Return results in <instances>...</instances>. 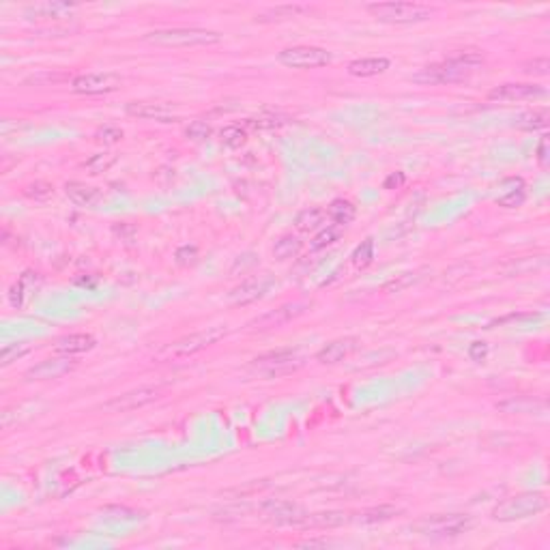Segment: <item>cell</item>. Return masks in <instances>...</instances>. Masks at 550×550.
I'll use <instances>...</instances> for the list:
<instances>
[{
	"label": "cell",
	"instance_id": "obj_1",
	"mask_svg": "<svg viewBox=\"0 0 550 550\" xmlns=\"http://www.w3.org/2000/svg\"><path fill=\"white\" fill-rule=\"evenodd\" d=\"M482 65H484V58L478 52H462L443 63L423 67L421 71L413 73L411 80L417 84H454V82H462L469 76H473Z\"/></svg>",
	"mask_w": 550,
	"mask_h": 550
},
{
	"label": "cell",
	"instance_id": "obj_2",
	"mask_svg": "<svg viewBox=\"0 0 550 550\" xmlns=\"http://www.w3.org/2000/svg\"><path fill=\"white\" fill-rule=\"evenodd\" d=\"M148 43L168 45V47H196V45H215L221 41L219 33L205 29H166L144 35Z\"/></svg>",
	"mask_w": 550,
	"mask_h": 550
},
{
	"label": "cell",
	"instance_id": "obj_3",
	"mask_svg": "<svg viewBox=\"0 0 550 550\" xmlns=\"http://www.w3.org/2000/svg\"><path fill=\"white\" fill-rule=\"evenodd\" d=\"M413 529L426 537H458L473 529V518L469 514H434L415 522Z\"/></svg>",
	"mask_w": 550,
	"mask_h": 550
},
{
	"label": "cell",
	"instance_id": "obj_4",
	"mask_svg": "<svg viewBox=\"0 0 550 550\" xmlns=\"http://www.w3.org/2000/svg\"><path fill=\"white\" fill-rule=\"evenodd\" d=\"M546 508H548V498L542 492H522V494L508 498L501 505H496L492 512V518L501 520V522H512V520L537 516Z\"/></svg>",
	"mask_w": 550,
	"mask_h": 550
},
{
	"label": "cell",
	"instance_id": "obj_5",
	"mask_svg": "<svg viewBox=\"0 0 550 550\" xmlns=\"http://www.w3.org/2000/svg\"><path fill=\"white\" fill-rule=\"evenodd\" d=\"M368 11L385 24H417L434 15V9L417 3H379L368 5Z\"/></svg>",
	"mask_w": 550,
	"mask_h": 550
},
{
	"label": "cell",
	"instance_id": "obj_6",
	"mask_svg": "<svg viewBox=\"0 0 550 550\" xmlns=\"http://www.w3.org/2000/svg\"><path fill=\"white\" fill-rule=\"evenodd\" d=\"M226 333H228L226 327H207L203 331H196L191 336H185L177 342H172L162 353V359H187L200 351H205V348L217 344Z\"/></svg>",
	"mask_w": 550,
	"mask_h": 550
},
{
	"label": "cell",
	"instance_id": "obj_7",
	"mask_svg": "<svg viewBox=\"0 0 550 550\" xmlns=\"http://www.w3.org/2000/svg\"><path fill=\"white\" fill-rule=\"evenodd\" d=\"M278 61L292 69H316V67L329 65L333 56L327 49L316 47V45H294V47L282 49L278 54Z\"/></svg>",
	"mask_w": 550,
	"mask_h": 550
},
{
	"label": "cell",
	"instance_id": "obj_8",
	"mask_svg": "<svg viewBox=\"0 0 550 550\" xmlns=\"http://www.w3.org/2000/svg\"><path fill=\"white\" fill-rule=\"evenodd\" d=\"M301 366V357H299L297 351L292 348H284V351H275V353H267L254 359L252 368L262 374V377H280V374H288L292 370H297Z\"/></svg>",
	"mask_w": 550,
	"mask_h": 550
},
{
	"label": "cell",
	"instance_id": "obj_9",
	"mask_svg": "<svg viewBox=\"0 0 550 550\" xmlns=\"http://www.w3.org/2000/svg\"><path fill=\"white\" fill-rule=\"evenodd\" d=\"M159 398V389L157 387H138V389H132V391H125L102 407L106 413H132V411H138L146 404L155 402Z\"/></svg>",
	"mask_w": 550,
	"mask_h": 550
},
{
	"label": "cell",
	"instance_id": "obj_10",
	"mask_svg": "<svg viewBox=\"0 0 550 550\" xmlns=\"http://www.w3.org/2000/svg\"><path fill=\"white\" fill-rule=\"evenodd\" d=\"M260 516L273 524H292V527H301L304 518L308 516L301 508L290 503V501H280V498H271L265 501L258 508Z\"/></svg>",
	"mask_w": 550,
	"mask_h": 550
},
{
	"label": "cell",
	"instance_id": "obj_11",
	"mask_svg": "<svg viewBox=\"0 0 550 550\" xmlns=\"http://www.w3.org/2000/svg\"><path fill=\"white\" fill-rule=\"evenodd\" d=\"M120 84H123L120 76L106 71V73H84V76L73 78L71 88L80 95H104L120 88Z\"/></svg>",
	"mask_w": 550,
	"mask_h": 550
},
{
	"label": "cell",
	"instance_id": "obj_12",
	"mask_svg": "<svg viewBox=\"0 0 550 550\" xmlns=\"http://www.w3.org/2000/svg\"><path fill=\"white\" fill-rule=\"evenodd\" d=\"M76 368V359L69 355H61V357H49L39 361L37 366H33L26 372L29 381H52V379H61L65 374L73 372Z\"/></svg>",
	"mask_w": 550,
	"mask_h": 550
},
{
	"label": "cell",
	"instance_id": "obj_13",
	"mask_svg": "<svg viewBox=\"0 0 550 550\" xmlns=\"http://www.w3.org/2000/svg\"><path fill=\"white\" fill-rule=\"evenodd\" d=\"M273 284L271 275H258V278H249L245 282H241L237 288H233V292L228 294V301L235 306H247L254 304L258 299L265 297V292L269 290V286Z\"/></svg>",
	"mask_w": 550,
	"mask_h": 550
},
{
	"label": "cell",
	"instance_id": "obj_14",
	"mask_svg": "<svg viewBox=\"0 0 550 550\" xmlns=\"http://www.w3.org/2000/svg\"><path fill=\"white\" fill-rule=\"evenodd\" d=\"M127 114L142 120H157V123H170L177 118V108L164 104V102H132L127 104Z\"/></svg>",
	"mask_w": 550,
	"mask_h": 550
},
{
	"label": "cell",
	"instance_id": "obj_15",
	"mask_svg": "<svg viewBox=\"0 0 550 550\" xmlns=\"http://www.w3.org/2000/svg\"><path fill=\"white\" fill-rule=\"evenodd\" d=\"M540 97H546V91L540 84H503L488 93L490 102H527Z\"/></svg>",
	"mask_w": 550,
	"mask_h": 550
},
{
	"label": "cell",
	"instance_id": "obj_16",
	"mask_svg": "<svg viewBox=\"0 0 550 550\" xmlns=\"http://www.w3.org/2000/svg\"><path fill=\"white\" fill-rule=\"evenodd\" d=\"M306 308H308V304H304V301H297V304H286V306H282V308H278V310H273V312H269V314H265V316L256 318V320L252 322V327H254V329H271V327H282V324L290 322V320H292V318H297L299 314H304V312H306Z\"/></svg>",
	"mask_w": 550,
	"mask_h": 550
},
{
	"label": "cell",
	"instance_id": "obj_17",
	"mask_svg": "<svg viewBox=\"0 0 550 550\" xmlns=\"http://www.w3.org/2000/svg\"><path fill=\"white\" fill-rule=\"evenodd\" d=\"M65 194L73 205L84 209H97L104 203V194L93 185H86L82 181H69L65 183Z\"/></svg>",
	"mask_w": 550,
	"mask_h": 550
},
{
	"label": "cell",
	"instance_id": "obj_18",
	"mask_svg": "<svg viewBox=\"0 0 550 550\" xmlns=\"http://www.w3.org/2000/svg\"><path fill=\"white\" fill-rule=\"evenodd\" d=\"M357 346H359V340L357 338H340V340H333L329 344H324L320 351L316 353V361L318 363H324V366H327V363L329 366L331 363H338L344 357L355 353Z\"/></svg>",
	"mask_w": 550,
	"mask_h": 550
},
{
	"label": "cell",
	"instance_id": "obj_19",
	"mask_svg": "<svg viewBox=\"0 0 550 550\" xmlns=\"http://www.w3.org/2000/svg\"><path fill=\"white\" fill-rule=\"evenodd\" d=\"M76 11V5H69V3H37V5H29L24 9L29 17H37V19H67L73 15Z\"/></svg>",
	"mask_w": 550,
	"mask_h": 550
},
{
	"label": "cell",
	"instance_id": "obj_20",
	"mask_svg": "<svg viewBox=\"0 0 550 550\" xmlns=\"http://www.w3.org/2000/svg\"><path fill=\"white\" fill-rule=\"evenodd\" d=\"M95 338L91 333H69V336H63L56 340V346L54 351L58 355H82V353H88L95 348Z\"/></svg>",
	"mask_w": 550,
	"mask_h": 550
},
{
	"label": "cell",
	"instance_id": "obj_21",
	"mask_svg": "<svg viewBox=\"0 0 550 550\" xmlns=\"http://www.w3.org/2000/svg\"><path fill=\"white\" fill-rule=\"evenodd\" d=\"M348 514L344 512H320V514H308L301 522V527L306 529H333L340 524L348 522Z\"/></svg>",
	"mask_w": 550,
	"mask_h": 550
},
{
	"label": "cell",
	"instance_id": "obj_22",
	"mask_svg": "<svg viewBox=\"0 0 550 550\" xmlns=\"http://www.w3.org/2000/svg\"><path fill=\"white\" fill-rule=\"evenodd\" d=\"M389 69V61L387 58H359V61H353L348 65V73L355 78H372V76H379V73H385Z\"/></svg>",
	"mask_w": 550,
	"mask_h": 550
},
{
	"label": "cell",
	"instance_id": "obj_23",
	"mask_svg": "<svg viewBox=\"0 0 550 550\" xmlns=\"http://www.w3.org/2000/svg\"><path fill=\"white\" fill-rule=\"evenodd\" d=\"M324 217H327V211H322L318 207H310V209H304L294 217V228L299 233H314L322 226Z\"/></svg>",
	"mask_w": 550,
	"mask_h": 550
},
{
	"label": "cell",
	"instance_id": "obj_24",
	"mask_svg": "<svg viewBox=\"0 0 550 550\" xmlns=\"http://www.w3.org/2000/svg\"><path fill=\"white\" fill-rule=\"evenodd\" d=\"M37 280H39V278H37V273H33V271H26V273H24L22 278L17 280V284H13L11 290H9V304H11L13 308H22L24 301H26L29 290L35 288Z\"/></svg>",
	"mask_w": 550,
	"mask_h": 550
},
{
	"label": "cell",
	"instance_id": "obj_25",
	"mask_svg": "<svg viewBox=\"0 0 550 550\" xmlns=\"http://www.w3.org/2000/svg\"><path fill=\"white\" fill-rule=\"evenodd\" d=\"M512 187L505 189L501 196L496 198L498 207H505V209H516L524 203V198H527V189H524V183L520 179H510L508 181Z\"/></svg>",
	"mask_w": 550,
	"mask_h": 550
},
{
	"label": "cell",
	"instance_id": "obj_26",
	"mask_svg": "<svg viewBox=\"0 0 550 550\" xmlns=\"http://www.w3.org/2000/svg\"><path fill=\"white\" fill-rule=\"evenodd\" d=\"M357 215V209L353 207V203H348V200H333L327 209V217L331 221H336L338 226H346V223H351Z\"/></svg>",
	"mask_w": 550,
	"mask_h": 550
},
{
	"label": "cell",
	"instance_id": "obj_27",
	"mask_svg": "<svg viewBox=\"0 0 550 550\" xmlns=\"http://www.w3.org/2000/svg\"><path fill=\"white\" fill-rule=\"evenodd\" d=\"M306 11H310V9L304 5H280V7L262 11L260 15H256V19L258 22H282V19H290V17L301 15Z\"/></svg>",
	"mask_w": 550,
	"mask_h": 550
},
{
	"label": "cell",
	"instance_id": "obj_28",
	"mask_svg": "<svg viewBox=\"0 0 550 550\" xmlns=\"http://www.w3.org/2000/svg\"><path fill=\"white\" fill-rule=\"evenodd\" d=\"M496 409L503 413H533L535 409H544V402H537V400L527 398V395H520V398L503 400V402L496 404Z\"/></svg>",
	"mask_w": 550,
	"mask_h": 550
},
{
	"label": "cell",
	"instance_id": "obj_29",
	"mask_svg": "<svg viewBox=\"0 0 550 550\" xmlns=\"http://www.w3.org/2000/svg\"><path fill=\"white\" fill-rule=\"evenodd\" d=\"M301 241H299L297 237L292 235H284L280 237L278 241H275L273 245V256L278 258V260H288V258H294L299 252H301Z\"/></svg>",
	"mask_w": 550,
	"mask_h": 550
},
{
	"label": "cell",
	"instance_id": "obj_30",
	"mask_svg": "<svg viewBox=\"0 0 550 550\" xmlns=\"http://www.w3.org/2000/svg\"><path fill=\"white\" fill-rule=\"evenodd\" d=\"M548 125V108H540L533 112H524L518 116L516 127L524 129V132H535V129H544Z\"/></svg>",
	"mask_w": 550,
	"mask_h": 550
},
{
	"label": "cell",
	"instance_id": "obj_31",
	"mask_svg": "<svg viewBox=\"0 0 550 550\" xmlns=\"http://www.w3.org/2000/svg\"><path fill=\"white\" fill-rule=\"evenodd\" d=\"M102 514L114 522H136V520H142L146 516L140 510H132V508H125V505H106V508H102Z\"/></svg>",
	"mask_w": 550,
	"mask_h": 550
},
{
	"label": "cell",
	"instance_id": "obj_32",
	"mask_svg": "<svg viewBox=\"0 0 550 550\" xmlns=\"http://www.w3.org/2000/svg\"><path fill=\"white\" fill-rule=\"evenodd\" d=\"M219 138H221V144H226L230 148H239L247 140V129L241 127V125H228V127H223L219 132Z\"/></svg>",
	"mask_w": 550,
	"mask_h": 550
},
{
	"label": "cell",
	"instance_id": "obj_33",
	"mask_svg": "<svg viewBox=\"0 0 550 550\" xmlns=\"http://www.w3.org/2000/svg\"><path fill=\"white\" fill-rule=\"evenodd\" d=\"M31 344L29 342H15V344H7L5 348H3V355H0V366L3 368H7L11 361H15V359H19V357H24L26 355L29 351H31Z\"/></svg>",
	"mask_w": 550,
	"mask_h": 550
},
{
	"label": "cell",
	"instance_id": "obj_34",
	"mask_svg": "<svg viewBox=\"0 0 550 550\" xmlns=\"http://www.w3.org/2000/svg\"><path fill=\"white\" fill-rule=\"evenodd\" d=\"M398 514L395 508L391 505H381V508H372V510H366L359 514V522H383V520H389Z\"/></svg>",
	"mask_w": 550,
	"mask_h": 550
},
{
	"label": "cell",
	"instance_id": "obj_35",
	"mask_svg": "<svg viewBox=\"0 0 550 550\" xmlns=\"http://www.w3.org/2000/svg\"><path fill=\"white\" fill-rule=\"evenodd\" d=\"M351 258H353V265L355 267H359V269L368 267L374 260V241L372 239H366L361 245H357Z\"/></svg>",
	"mask_w": 550,
	"mask_h": 550
},
{
	"label": "cell",
	"instance_id": "obj_36",
	"mask_svg": "<svg viewBox=\"0 0 550 550\" xmlns=\"http://www.w3.org/2000/svg\"><path fill=\"white\" fill-rule=\"evenodd\" d=\"M286 123H288V118L282 114H267V116L252 118L247 125L252 129H275V127H282V125H286Z\"/></svg>",
	"mask_w": 550,
	"mask_h": 550
},
{
	"label": "cell",
	"instance_id": "obj_37",
	"mask_svg": "<svg viewBox=\"0 0 550 550\" xmlns=\"http://www.w3.org/2000/svg\"><path fill=\"white\" fill-rule=\"evenodd\" d=\"M419 278H421L419 273H402V275H398L395 280L387 282V284L383 286V290H385V292H400V290H404V288L413 286Z\"/></svg>",
	"mask_w": 550,
	"mask_h": 550
},
{
	"label": "cell",
	"instance_id": "obj_38",
	"mask_svg": "<svg viewBox=\"0 0 550 550\" xmlns=\"http://www.w3.org/2000/svg\"><path fill=\"white\" fill-rule=\"evenodd\" d=\"M114 162H116V155H112V153H97L95 157H91L86 162V170L91 174H99V172H106Z\"/></svg>",
	"mask_w": 550,
	"mask_h": 550
},
{
	"label": "cell",
	"instance_id": "obj_39",
	"mask_svg": "<svg viewBox=\"0 0 550 550\" xmlns=\"http://www.w3.org/2000/svg\"><path fill=\"white\" fill-rule=\"evenodd\" d=\"M26 196L29 198H33V200H37V203H45L47 198H52V194H54V187L49 185V183H45V181H35V183H31L26 189Z\"/></svg>",
	"mask_w": 550,
	"mask_h": 550
},
{
	"label": "cell",
	"instance_id": "obj_40",
	"mask_svg": "<svg viewBox=\"0 0 550 550\" xmlns=\"http://www.w3.org/2000/svg\"><path fill=\"white\" fill-rule=\"evenodd\" d=\"M211 134H213L211 125L205 123V120H194V123H189V127L185 129V136H187L189 140H196V142L207 140Z\"/></svg>",
	"mask_w": 550,
	"mask_h": 550
},
{
	"label": "cell",
	"instance_id": "obj_41",
	"mask_svg": "<svg viewBox=\"0 0 550 550\" xmlns=\"http://www.w3.org/2000/svg\"><path fill=\"white\" fill-rule=\"evenodd\" d=\"M338 239H340V230L329 226L327 230H322V233H318V235L314 237V241H312V249H314V252H318V249H324V247L333 245Z\"/></svg>",
	"mask_w": 550,
	"mask_h": 550
},
{
	"label": "cell",
	"instance_id": "obj_42",
	"mask_svg": "<svg viewBox=\"0 0 550 550\" xmlns=\"http://www.w3.org/2000/svg\"><path fill=\"white\" fill-rule=\"evenodd\" d=\"M97 140H102L106 144H114V142L123 140V129L114 127V125H106V127H102L97 132Z\"/></svg>",
	"mask_w": 550,
	"mask_h": 550
},
{
	"label": "cell",
	"instance_id": "obj_43",
	"mask_svg": "<svg viewBox=\"0 0 550 550\" xmlns=\"http://www.w3.org/2000/svg\"><path fill=\"white\" fill-rule=\"evenodd\" d=\"M469 357L473 359V361H484L486 357H488V344L486 342H473L471 346H469Z\"/></svg>",
	"mask_w": 550,
	"mask_h": 550
},
{
	"label": "cell",
	"instance_id": "obj_44",
	"mask_svg": "<svg viewBox=\"0 0 550 550\" xmlns=\"http://www.w3.org/2000/svg\"><path fill=\"white\" fill-rule=\"evenodd\" d=\"M548 69H550L548 58H535V61L524 65V71H527V73H535V76H546Z\"/></svg>",
	"mask_w": 550,
	"mask_h": 550
},
{
	"label": "cell",
	"instance_id": "obj_45",
	"mask_svg": "<svg viewBox=\"0 0 550 550\" xmlns=\"http://www.w3.org/2000/svg\"><path fill=\"white\" fill-rule=\"evenodd\" d=\"M196 256H198L196 247L185 245V247L177 249V262L179 265H191V262H196Z\"/></svg>",
	"mask_w": 550,
	"mask_h": 550
},
{
	"label": "cell",
	"instance_id": "obj_46",
	"mask_svg": "<svg viewBox=\"0 0 550 550\" xmlns=\"http://www.w3.org/2000/svg\"><path fill=\"white\" fill-rule=\"evenodd\" d=\"M404 181H407V177H404V172H393V174H389V177L385 179V189H400L404 185Z\"/></svg>",
	"mask_w": 550,
	"mask_h": 550
},
{
	"label": "cell",
	"instance_id": "obj_47",
	"mask_svg": "<svg viewBox=\"0 0 550 550\" xmlns=\"http://www.w3.org/2000/svg\"><path fill=\"white\" fill-rule=\"evenodd\" d=\"M548 144H550V138L542 136L540 146H537V159H540L542 166H548Z\"/></svg>",
	"mask_w": 550,
	"mask_h": 550
}]
</instances>
